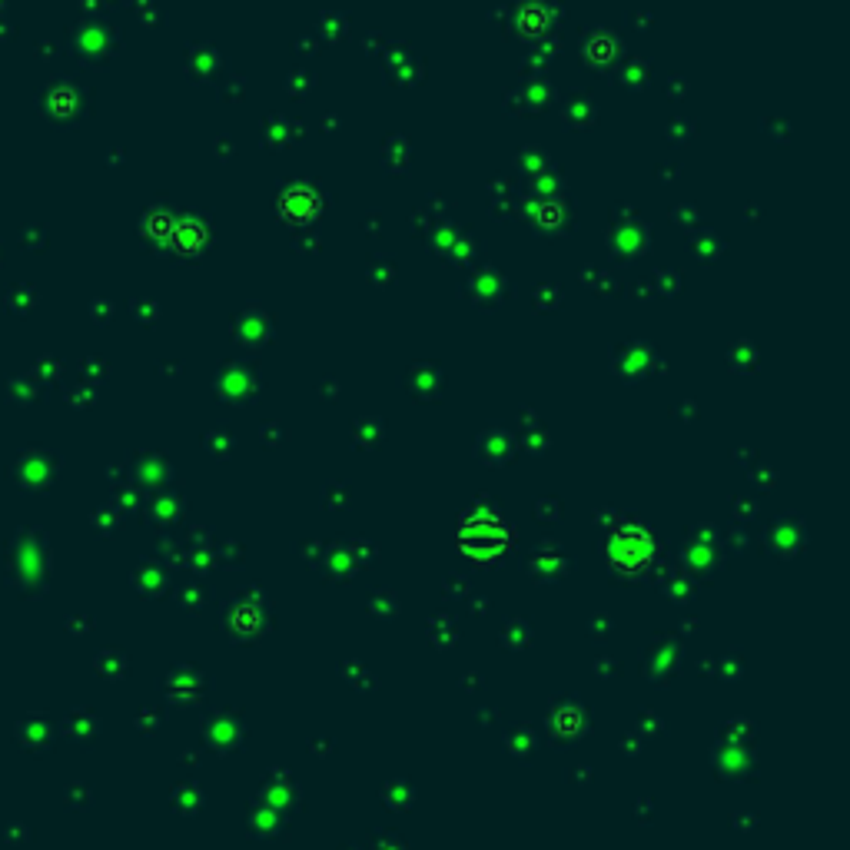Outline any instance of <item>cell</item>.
<instances>
[{
	"instance_id": "6da1fadb",
	"label": "cell",
	"mask_w": 850,
	"mask_h": 850,
	"mask_svg": "<svg viewBox=\"0 0 850 850\" xmlns=\"http://www.w3.org/2000/svg\"><path fill=\"white\" fill-rule=\"evenodd\" d=\"M455 542H459L462 555H469L472 562H495L502 552H509L512 532L495 512L475 509L459 522V535H455Z\"/></svg>"
},
{
	"instance_id": "7a4b0ae2",
	"label": "cell",
	"mask_w": 850,
	"mask_h": 850,
	"mask_svg": "<svg viewBox=\"0 0 850 850\" xmlns=\"http://www.w3.org/2000/svg\"><path fill=\"white\" fill-rule=\"evenodd\" d=\"M655 558V538L641 525H618L608 538V565L618 575H638L645 572Z\"/></svg>"
}]
</instances>
